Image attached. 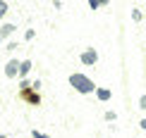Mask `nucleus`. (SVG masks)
Listing matches in <instances>:
<instances>
[{
  "label": "nucleus",
  "instance_id": "9b49d317",
  "mask_svg": "<svg viewBox=\"0 0 146 138\" xmlns=\"http://www.w3.org/2000/svg\"><path fill=\"white\" fill-rule=\"evenodd\" d=\"M139 110H146V95H141V98H139Z\"/></svg>",
  "mask_w": 146,
  "mask_h": 138
},
{
  "label": "nucleus",
  "instance_id": "2eb2a0df",
  "mask_svg": "<svg viewBox=\"0 0 146 138\" xmlns=\"http://www.w3.org/2000/svg\"><path fill=\"white\" fill-rule=\"evenodd\" d=\"M0 41H3V36H0Z\"/></svg>",
  "mask_w": 146,
  "mask_h": 138
},
{
  "label": "nucleus",
  "instance_id": "20e7f679",
  "mask_svg": "<svg viewBox=\"0 0 146 138\" xmlns=\"http://www.w3.org/2000/svg\"><path fill=\"white\" fill-rule=\"evenodd\" d=\"M96 98H98L101 103H108V100L113 98V93L108 91V88H96Z\"/></svg>",
  "mask_w": 146,
  "mask_h": 138
},
{
  "label": "nucleus",
  "instance_id": "f03ea898",
  "mask_svg": "<svg viewBox=\"0 0 146 138\" xmlns=\"http://www.w3.org/2000/svg\"><path fill=\"white\" fill-rule=\"evenodd\" d=\"M96 62H98V50L89 48V50L82 52V64H96Z\"/></svg>",
  "mask_w": 146,
  "mask_h": 138
},
{
  "label": "nucleus",
  "instance_id": "4468645a",
  "mask_svg": "<svg viewBox=\"0 0 146 138\" xmlns=\"http://www.w3.org/2000/svg\"><path fill=\"white\" fill-rule=\"evenodd\" d=\"M139 126H141V129L146 131V119H141V122H139Z\"/></svg>",
  "mask_w": 146,
  "mask_h": 138
},
{
  "label": "nucleus",
  "instance_id": "1a4fd4ad",
  "mask_svg": "<svg viewBox=\"0 0 146 138\" xmlns=\"http://www.w3.org/2000/svg\"><path fill=\"white\" fill-rule=\"evenodd\" d=\"M132 19H134V22H141V19H144V14H141L139 10H132Z\"/></svg>",
  "mask_w": 146,
  "mask_h": 138
},
{
  "label": "nucleus",
  "instance_id": "f257e3e1",
  "mask_svg": "<svg viewBox=\"0 0 146 138\" xmlns=\"http://www.w3.org/2000/svg\"><path fill=\"white\" fill-rule=\"evenodd\" d=\"M70 83L77 88L79 93H84V95H86V93H96V83L91 81L89 76H84V74H72L70 76Z\"/></svg>",
  "mask_w": 146,
  "mask_h": 138
},
{
  "label": "nucleus",
  "instance_id": "ddd939ff",
  "mask_svg": "<svg viewBox=\"0 0 146 138\" xmlns=\"http://www.w3.org/2000/svg\"><path fill=\"white\" fill-rule=\"evenodd\" d=\"M31 136H34V138H50V136H46V133H41V131H34Z\"/></svg>",
  "mask_w": 146,
  "mask_h": 138
},
{
  "label": "nucleus",
  "instance_id": "dca6fc26",
  "mask_svg": "<svg viewBox=\"0 0 146 138\" xmlns=\"http://www.w3.org/2000/svg\"><path fill=\"white\" fill-rule=\"evenodd\" d=\"M0 138H5V136H0Z\"/></svg>",
  "mask_w": 146,
  "mask_h": 138
},
{
  "label": "nucleus",
  "instance_id": "f8f14e48",
  "mask_svg": "<svg viewBox=\"0 0 146 138\" xmlns=\"http://www.w3.org/2000/svg\"><path fill=\"white\" fill-rule=\"evenodd\" d=\"M5 10H7V3H0V19L5 17Z\"/></svg>",
  "mask_w": 146,
  "mask_h": 138
},
{
  "label": "nucleus",
  "instance_id": "39448f33",
  "mask_svg": "<svg viewBox=\"0 0 146 138\" xmlns=\"http://www.w3.org/2000/svg\"><path fill=\"white\" fill-rule=\"evenodd\" d=\"M12 33H15V24H5V26L0 29V36H3V38H7Z\"/></svg>",
  "mask_w": 146,
  "mask_h": 138
},
{
  "label": "nucleus",
  "instance_id": "9d476101",
  "mask_svg": "<svg viewBox=\"0 0 146 138\" xmlns=\"http://www.w3.org/2000/svg\"><path fill=\"white\" fill-rule=\"evenodd\" d=\"M115 117H117V114H115L113 110H110V112H106V122H115Z\"/></svg>",
  "mask_w": 146,
  "mask_h": 138
},
{
  "label": "nucleus",
  "instance_id": "6e6552de",
  "mask_svg": "<svg viewBox=\"0 0 146 138\" xmlns=\"http://www.w3.org/2000/svg\"><path fill=\"white\" fill-rule=\"evenodd\" d=\"M103 5H106V0H91L89 7H91V10H98V7H103Z\"/></svg>",
  "mask_w": 146,
  "mask_h": 138
},
{
  "label": "nucleus",
  "instance_id": "0eeeda50",
  "mask_svg": "<svg viewBox=\"0 0 146 138\" xmlns=\"http://www.w3.org/2000/svg\"><path fill=\"white\" fill-rule=\"evenodd\" d=\"M24 98H27L31 105H38V103H41V98H38V95H36V93H29V91H24Z\"/></svg>",
  "mask_w": 146,
  "mask_h": 138
},
{
  "label": "nucleus",
  "instance_id": "423d86ee",
  "mask_svg": "<svg viewBox=\"0 0 146 138\" xmlns=\"http://www.w3.org/2000/svg\"><path fill=\"white\" fill-rule=\"evenodd\" d=\"M29 69H31V60H24L22 67H19V76H27V74H29Z\"/></svg>",
  "mask_w": 146,
  "mask_h": 138
},
{
  "label": "nucleus",
  "instance_id": "7ed1b4c3",
  "mask_svg": "<svg viewBox=\"0 0 146 138\" xmlns=\"http://www.w3.org/2000/svg\"><path fill=\"white\" fill-rule=\"evenodd\" d=\"M19 67H22V62H17V60H10V62H7V67H5V74H7L10 79H12V76H17V74H19Z\"/></svg>",
  "mask_w": 146,
  "mask_h": 138
}]
</instances>
